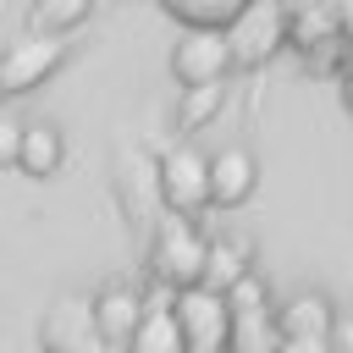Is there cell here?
Here are the masks:
<instances>
[{
	"label": "cell",
	"mask_w": 353,
	"mask_h": 353,
	"mask_svg": "<svg viewBox=\"0 0 353 353\" xmlns=\"http://www.w3.org/2000/svg\"><path fill=\"white\" fill-rule=\"evenodd\" d=\"M204 265H210L204 232L193 226V215H176V210H171V221H160V232H154V243H149V270H154V281L171 287V292H182V287H199V281H204Z\"/></svg>",
	"instance_id": "1"
},
{
	"label": "cell",
	"mask_w": 353,
	"mask_h": 353,
	"mask_svg": "<svg viewBox=\"0 0 353 353\" xmlns=\"http://www.w3.org/2000/svg\"><path fill=\"white\" fill-rule=\"evenodd\" d=\"M154 182H160L165 210H176V215H199L204 204H215V193H210V154H199L193 143L165 149Z\"/></svg>",
	"instance_id": "2"
},
{
	"label": "cell",
	"mask_w": 353,
	"mask_h": 353,
	"mask_svg": "<svg viewBox=\"0 0 353 353\" xmlns=\"http://www.w3.org/2000/svg\"><path fill=\"white\" fill-rule=\"evenodd\" d=\"M287 6L281 0H248L232 22H226V39H232V55H237V66H259V61H270L281 44H287Z\"/></svg>",
	"instance_id": "3"
},
{
	"label": "cell",
	"mask_w": 353,
	"mask_h": 353,
	"mask_svg": "<svg viewBox=\"0 0 353 353\" xmlns=\"http://www.w3.org/2000/svg\"><path fill=\"white\" fill-rule=\"evenodd\" d=\"M61 61H66V44H61L50 28L11 39V44L0 50V94H33Z\"/></svg>",
	"instance_id": "4"
},
{
	"label": "cell",
	"mask_w": 353,
	"mask_h": 353,
	"mask_svg": "<svg viewBox=\"0 0 353 353\" xmlns=\"http://www.w3.org/2000/svg\"><path fill=\"white\" fill-rule=\"evenodd\" d=\"M226 66H237L226 28H188V33L176 39V50H171V77H176L182 88L221 83V77H226Z\"/></svg>",
	"instance_id": "5"
},
{
	"label": "cell",
	"mask_w": 353,
	"mask_h": 353,
	"mask_svg": "<svg viewBox=\"0 0 353 353\" xmlns=\"http://www.w3.org/2000/svg\"><path fill=\"white\" fill-rule=\"evenodd\" d=\"M176 320H182L193 353H215V347L232 342V303H226V292L210 287V281L176 292Z\"/></svg>",
	"instance_id": "6"
},
{
	"label": "cell",
	"mask_w": 353,
	"mask_h": 353,
	"mask_svg": "<svg viewBox=\"0 0 353 353\" xmlns=\"http://www.w3.org/2000/svg\"><path fill=\"white\" fill-rule=\"evenodd\" d=\"M127 353H193L188 347V331L176 320V292L171 287H160V298H149V309H143Z\"/></svg>",
	"instance_id": "7"
},
{
	"label": "cell",
	"mask_w": 353,
	"mask_h": 353,
	"mask_svg": "<svg viewBox=\"0 0 353 353\" xmlns=\"http://www.w3.org/2000/svg\"><path fill=\"white\" fill-rule=\"evenodd\" d=\"M143 309H149V298H143L138 287H127V281L99 287V298H94V320H99L105 347H127L132 331H138V320H143Z\"/></svg>",
	"instance_id": "8"
},
{
	"label": "cell",
	"mask_w": 353,
	"mask_h": 353,
	"mask_svg": "<svg viewBox=\"0 0 353 353\" xmlns=\"http://www.w3.org/2000/svg\"><path fill=\"white\" fill-rule=\"evenodd\" d=\"M254 188H259V160H254L243 143H232V149L210 154V193H215V204H221V210L248 204V199H254Z\"/></svg>",
	"instance_id": "9"
},
{
	"label": "cell",
	"mask_w": 353,
	"mask_h": 353,
	"mask_svg": "<svg viewBox=\"0 0 353 353\" xmlns=\"http://www.w3.org/2000/svg\"><path fill=\"white\" fill-rule=\"evenodd\" d=\"M276 320H281V336H331L342 314L331 309L325 292H292V298L276 309Z\"/></svg>",
	"instance_id": "10"
},
{
	"label": "cell",
	"mask_w": 353,
	"mask_h": 353,
	"mask_svg": "<svg viewBox=\"0 0 353 353\" xmlns=\"http://www.w3.org/2000/svg\"><path fill=\"white\" fill-rule=\"evenodd\" d=\"M61 160H66V138H61V127H55V121H28L17 171H22V176H55Z\"/></svg>",
	"instance_id": "11"
},
{
	"label": "cell",
	"mask_w": 353,
	"mask_h": 353,
	"mask_svg": "<svg viewBox=\"0 0 353 353\" xmlns=\"http://www.w3.org/2000/svg\"><path fill=\"white\" fill-rule=\"evenodd\" d=\"M232 353H276L281 347V320L276 309H232Z\"/></svg>",
	"instance_id": "12"
},
{
	"label": "cell",
	"mask_w": 353,
	"mask_h": 353,
	"mask_svg": "<svg viewBox=\"0 0 353 353\" xmlns=\"http://www.w3.org/2000/svg\"><path fill=\"white\" fill-rule=\"evenodd\" d=\"M176 22H188V28H226L248 0H160Z\"/></svg>",
	"instance_id": "13"
},
{
	"label": "cell",
	"mask_w": 353,
	"mask_h": 353,
	"mask_svg": "<svg viewBox=\"0 0 353 353\" xmlns=\"http://www.w3.org/2000/svg\"><path fill=\"white\" fill-rule=\"evenodd\" d=\"M248 276V243H237V237H226V243H210V265H204V281L210 287H232V281H243Z\"/></svg>",
	"instance_id": "14"
},
{
	"label": "cell",
	"mask_w": 353,
	"mask_h": 353,
	"mask_svg": "<svg viewBox=\"0 0 353 353\" xmlns=\"http://www.w3.org/2000/svg\"><path fill=\"white\" fill-rule=\"evenodd\" d=\"M83 17H88V0H39V6H33V22L50 28V33H61V28L83 22Z\"/></svg>",
	"instance_id": "15"
},
{
	"label": "cell",
	"mask_w": 353,
	"mask_h": 353,
	"mask_svg": "<svg viewBox=\"0 0 353 353\" xmlns=\"http://www.w3.org/2000/svg\"><path fill=\"white\" fill-rule=\"evenodd\" d=\"M226 303H232V309H270V292H265V281L248 270L243 281H232V287H226Z\"/></svg>",
	"instance_id": "16"
},
{
	"label": "cell",
	"mask_w": 353,
	"mask_h": 353,
	"mask_svg": "<svg viewBox=\"0 0 353 353\" xmlns=\"http://www.w3.org/2000/svg\"><path fill=\"white\" fill-rule=\"evenodd\" d=\"M22 132H28V121H17L11 110H0V165L22 160Z\"/></svg>",
	"instance_id": "17"
},
{
	"label": "cell",
	"mask_w": 353,
	"mask_h": 353,
	"mask_svg": "<svg viewBox=\"0 0 353 353\" xmlns=\"http://www.w3.org/2000/svg\"><path fill=\"white\" fill-rule=\"evenodd\" d=\"M188 94H193V99H188V110H182V127H193V121H204L221 88H215V83H204V88H188Z\"/></svg>",
	"instance_id": "18"
},
{
	"label": "cell",
	"mask_w": 353,
	"mask_h": 353,
	"mask_svg": "<svg viewBox=\"0 0 353 353\" xmlns=\"http://www.w3.org/2000/svg\"><path fill=\"white\" fill-rule=\"evenodd\" d=\"M281 353H336L331 336H281Z\"/></svg>",
	"instance_id": "19"
},
{
	"label": "cell",
	"mask_w": 353,
	"mask_h": 353,
	"mask_svg": "<svg viewBox=\"0 0 353 353\" xmlns=\"http://www.w3.org/2000/svg\"><path fill=\"white\" fill-rule=\"evenodd\" d=\"M331 342H336V353H353V314H342V320H336Z\"/></svg>",
	"instance_id": "20"
},
{
	"label": "cell",
	"mask_w": 353,
	"mask_h": 353,
	"mask_svg": "<svg viewBox=\"0 0 353 353\" xmlns=\"http://www.w3.org/2000/svg\"><path fill=\"white\" fill-rule=\"evenodd\" d=\"M347 105H353V77H347Z\"/></svg>",
	"instance_id": "21"
},
{
	"label": "cell",
	"mask_w": 353,
	"mask_h": 353,
	"mask_svg": "<svg viewBox=\"0 0 353 353\" xmlns=\"http://www.w3.org/2000/svg\"><path fill=\"white\" fill-rule=\"evenodd\" d=\"M215 353H232V347H215Z\"/></svg>",
	"instance_id": "22"
},
{
	"label": "cell",
	"mask_w": 353,
	"mask_h": 353,
	"mask_svg": "<svg viewBox=\"0 0 353 353\" xmlns=\"http://www.w3.org/2000/svg\"><path fill=\"white\" fill-rule=\"evenodd\" d=\"M276 353H281V347H276Z\"/></svg>",
	"instance_id": "23"
}]
</instances>
